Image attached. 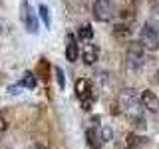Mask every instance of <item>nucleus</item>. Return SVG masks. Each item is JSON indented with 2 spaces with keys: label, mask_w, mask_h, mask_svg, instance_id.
<instances>
[{
  "label": "nucleus",
  "mask_w": 159,
  "mask_h": 149,
  "mask_svg": "<svg viewBox=\"0 0 159 149\" xmlns=\"http://www.w3.org/2000/svg\"><path fill=\"white\" fill-rule=\"evenodd\" d=\"M151 24L159 28V4H153L151 8Z\"/></svg>",
  "instance_id": "16"
},
{
  "label": "nucleus",
  "mask_w": 159,
  "mask_h": 149,
  "mask_svg": "<svg viewBox=\"0 0 159 149\" xmlns=\"http://www.w3.org/2000/svg\"><path fill=\"white\" fill-rule=\"evenodd\" d=\"M20 86H22V88H28V89L36 88V76H34L32 72H26L22 76V79H20Z\"/></svg>",
  "instance_id": "12"
},
{
  "label": "nucleus",
  "mask_w": 159,
  "mask_h": 149,
  "mask_svg": "<svg viewBox=\"0 0 159 149\" xmlns=\"http://www.w3.org/2000/svg\"><path fill=\"white\" fill-rule=\"evenodd\" d=\"M117 106L125 115L137 119V121L141 119V99L135 93V89H131V88L121 89V93L117 97Z\"/></svg>",
  "instance_id": "1"
},
{
  "label": "nucleus",
  "mask_w": 159,
  "mask_h": 149,
  "mask_svg": "<svg viewBox=\"0 0 159 149\" xmlns=\"http://www.w3.org/2000/svg\"><path fill=\"white\" fill-rule=\"evenodd\" d=\"M145 143H147V139L141 135H135V133H127L125 135V147L127 149H141Z\"/></svg>",
  "instance_id": "10"
},
{
  "label": "nucleus",
  "mask_w": 159,
  "mask_h": 149,
  "mask_svg": "<svg viewBox=\"0 0 159 149\" xmlns=\"http://www.w3.org/2000/svg\"><path fill=\"white\" fill-rule=\"evenodd\" d=\"M139 44L145 50H149V52H155L159 48V30H157V26H153L151 22H147L145 26L141 28V32H139Z\"/></svg>",
  "instance_id": "3"
},
{
  "label": "nucleus",
  "mask_w": 159,
  "mask_h": 149,
  "mask_svg": "<svg viewBox=\"0 0 159 149\" xmlns=\"http://www.w3.org/2000/svg\"><path fill=\"white\" fill-rule=\"evenodd\" d=\"M113 34H116V38H127L129 34H131V28H129L127 24H117V26L113 28Z\"/></svg>",
  "instance_id": "14"
},
{
  "label": "nucleus",
  "mask_w": 159,
  "mask_h": 149,
  "mask_svg": "<svg viewBox=\"0 0 159 149\" xmlns=\"http://www.w3.org/2000/svg\"><path fill=\"white\" fill-rule=\"evenodd\" d=\"M133 2H135V0H133Z\"/></svg>",
  "instance_id": "22"
},
{
  "label": "nucleus",
  "mask_w": 159,
  "mask_h": 149,
  "mask_svg": "<svg viewBox=\"0 0 159 149\" xmlns=\"http://www.w3.org/2000/svg\"><path fill=\"white\" fill-rule=\"evenodd\" d=\"M116 14L113 0H96L93 2V18L99 22H109Z\"/></svg>",
  "instance_id": "5"
},
{
  "label": "nucleus",
  "mask_w": 159,
  "mask_h": 149,
  "mask_svg": "<svg viewBox=\"0 0 159 149\" xmlns=\"http://www.w3.org/2000/svg\"><path fill=\"white\" fill-rule=\"evenodd\" d=\"M80 56V48H78V42H76V36L70 34L68 40H66V58L70 62H76Z\"/></svg>",
  "instance_id": "9"
},
{
  "label": "nucleus",
  "mask_w": 159,
  "mask_h": 149,
  "mask_svg": "<svg viewBox=\"0 0 159 149\" xmlns=\"http://www.w3.org/2000/svg\"><path fill=\"white\" fill-rule=\"evenodd\" d=\"M54 72H56V79H58V86L60 88H64L66 86V79H64V72L60 68H54Z\"/></svg>",
  "instance_id": "17"
},
{
  "label": "nucleus",
  "mask_w": 159,
  "mask_h": 149,
  "mask_svg": "<svg viewBox=\"0 0 159 149\" xmlns=\"http://www.w3.org/2000/svg\"><path fill=\"white\" fill-rule=\"evenodd\" d=\"M139 99H141V106L145 107L147 111H151V113H157V111H159V97H157L153 92H149V89L141 92Z\"/></svg>",
  "instance_id": "8"
},
{
  "label": "nucleus",
  "mask_w": 159,
  "mask_h": 149,
  "mask_svg": "<svg viewBox=\"0 0 159 149\" xmlns=\"http://www.w3.org/2000/svg\"><path fill=\"white\" fill-rule=\"evenodd\" d=\"M80 54H82L84 64L92 66V64H96L98 58H99V48L96 46V44H92V40H89V42H84V44H82V48H80Z\"/></svg>",
  "instance_id": "7"
},
{
  "label": "nucleus",
  "mask_w": 159,
  "mask_h": 149,
  "mask_svg": "<svg viewBox=\"0 0 159 149\" xmlns=\"http://www.w3.org/2000/svg\"><path fill=\"white\" fill-rule=\"evenodd\" d=\"M155 82H157V84H159V72H157V74H155Z\"/></svg>",
  "instance_id": "21"
},
{
  "label": "nucleus",
  "mask_w": 159,
  "mask_h": 149,
  "mask_svg": "<svg viewBox=\"0 0 159 149\" xmlns=\"http://www.w3.org/2000/svg\"><path fill=\"white\" fill-rule=\"evenodd\" d=\"M30 149H48V147H44V145H40V143H34Z\"/></svg>",
  "instance_id": "20"
},
{
  "label": "nucleus",
  "mask_w": 159,
  "mask_h": 149,
  "mask_svg": "<svg viewBox=\"0 0 159 149\" xmlns=\"http://www.w3.org/2000/svg\"><path fill=\"white\" fill-rule=\"evenodd\" d=\"M40 16H42V20H44V24L50 28V24H52V18H50V8L46 6V4H40Z\"/></svg>",
  "instance_id": "15"
},
{
  "label": "nucleus",
  "mask_w": 159,
  "mask_h": 149,
  "mask_svg": "<svg viewBox=\"0 0 159 149\" xmlns=\"http://www.w3.org/2000/svg\"><path fill=\"white\" fill-rule=\"evenodd\" d=\"M76 96H78L80 102H82L84 109H89V107H92L93 99H96V92H93V86H92V82H89V79H86V78L76 79Z\"/></svg>",
  "instance_id": "2"
},
{
  "label": "nucleus",
  "mask_w": 159,
  "mask_h": 149,
  "mask_svg": "<svg viewBox=\"0 0 159 149\" xmlns=\"http://www.w3.org/2000/svg\"><path fill=\"white\" fill-rule=\"evenodd\" d=\"M6 127H8L6 119H4V115H0V137L4 135V131H6Z\"/></svg>",
  "instance_id": "19"
},
{
  "label": "nucleus",
  "mask_w": 159,
  "mask_h": 149,
  "mask_svg": "<svg viewBox=\"0 0 159 149\" xmlns=\"http://www.w3.org/2000/svg\"><path fill=\"white\" fill-rule=\"evenodd\" d=\"M92 36H93V30H92V26H89V24H84V26H80V30H78V38H80V40H84V42H89V40H92Z\"/></svg>",
  "instance_id": "13"
},
{
  "label": "nucleus",
  "mask_w": 159,
  "mask_h": 149,
  "mask_svg": "<svg viewBox=\"0 0 159 149\" xmlns=\"http://www.w3.org/2000/svg\"><path fill=\"white\" fill-rule=\"evenodd\" d=\"M143 48L141 44H131L129 46V50H127V54H125V66H127V70H131V72H135V70H139L145 64V56H143Z\"/></svg>",
  "instance_id": "4"
},
{
  "label": "nucleus",
  "mask_w": 159,
  "mask_h": 149,
  "mask_svg": "<svg viewBox=\"0 0 159 149\" xmlns=\"http://www.w3.org/2000/svg\"><path fill=\"white\" fill-rule=\"evenodd\" d=\"M20 16H22V22H24V26H26V30L30 34H36L38 32V18H36V14L30 10L28 6V0H22V4H20Z\"/></svg>",
  "instance_id": "6"
},
{
  "label": "nucleus",
  "mask_w": 159,
  "mask_h": 149,
  "mask_svg": "<svg viewBox=\"0 0 159 149\" xmlns=\"http://www.w3.org/2000/svg\"><path fill=\"white\" fill-rule=\"evenodd\" d=\"M102 139H103V141H109V139H111V129H109V127H103V131H102Z\"/></svg>",
  "instance_id": "18"
},
{
  "label": "nucleus",
  "mask_w": 159,
  "mask_h": 149,
  "mask_svg": "<svg viewBox=\"0 0 159 149\" xmlns=\"http://www.w3.org/2000/svg\"><path fill=\"white\" fill-rule=\"evenodd\" d=\"M86 137H88V145H89V149H99V147H102V135H99L98 129H88Z\"/></svg>",
  "instance_id": "11"
}]
</instances>
